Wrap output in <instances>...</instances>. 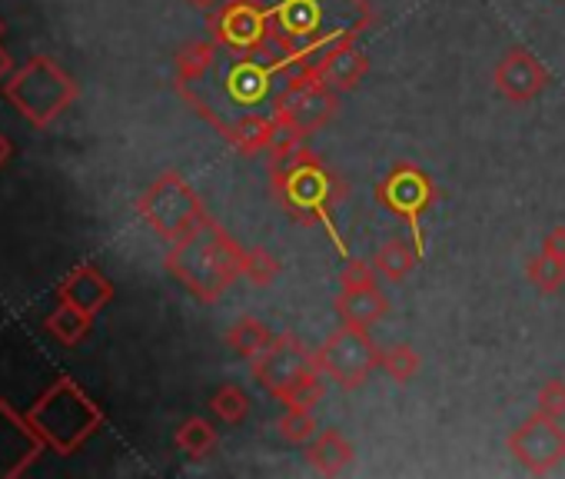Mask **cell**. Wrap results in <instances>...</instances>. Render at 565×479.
I'll return each instance as SVG.
<instances>
[{
	"label": "cell",
	"mask_w": 565,
	"mask_h": 479,
	"mask_svg": "<svg viewBox=\"0 0 565 479\" xmlns=\"http://www.w3.org/2000/svg\"><path fill=\"white\" fill-rule=\"evenodd\" d=\"M297 71L300 64L276 44L230 51L210 38L177 54V91L216 134H223L243 117L273 114L279 91Z\"/></svg>",
	"instance_id": "obj_1"
},
{
	"label": "cell",
	"mask_w": 565,
	"mask_h": 479,
	"mask_svg": "<svg viewBox=\"0 0 565 479\" xmlns=\"http://www.w3.org/2000/svg\"><path fill=\"white\" fill-rule=\"evenodd\" d=\"M269 21V41L300 67H313L323 54L356 44L376 24L370 0H256Z\"/></svg>",
	"instance_id": "obj_2"
},
{
	"label": "cell",
	"mask_w": 565,
	"mask_h": 479,
	"mask_svg": "<svg viewBox=\"0 0 565 479\" xmlns=\"http://www.w3.org/2000/svg\"><path fill=\"white\" fill-rule=\"evenodd\" d=\"M266 177L269 190L300 226H323L333 240V247L347 257L343 236L337 226V206L347 193L340 173L317 157L303 140L282 134L266 150Z\"/></svg>",
	"instance_id": "obj_3"
},
{
	"label": "cell",
	"mask_w": 565,
	"mask_h": 479,
	"mask_svg": "<svg viewBox=\"0 0 565 479\" xmlns=\"http://www.w3.org/2000/svg\"><path fill=\"white\" fill-rule=\"evenodd\" d=\"M246 251L213 220H200L167 251L170 277L200 304H216L243 277Z\"/></svg>",
	"instance_id": "obj_4"
},
{
	"label": "cell",
	"mask_w": 565,
	"mask_h": 479,
	"mask_svg": "<svg viewBox=\"0 0 565 479\" xmlns=\"http://www.w3.org/2000/svg\"><path fill=\"white\" fill-rule=\"evenodd\" d=\"M28 419L47 439V446L61 456H74L100 426L104 409L84 393V386L71 376H61L44 396L31 406Z\"/></svg>",
	"instance_id": "obj_5"
},
{
	"label": "cell",
	"mask_w": 565,
	"mask_h": 479,
	"mask_svg": "<svg viewBox=\"0 0 565 479\" xmlns=\"http://www.w3.org/2000/svg\"><path fill=\"white\" fill-rule=\"evenodd\" d=\"M4 97L34 127H51L77 100V84H74V77L61 64H54L51 57L38 54L21 71H14L8 77Z\"/></svg>",
	"instance_id": "obj_6"
},
{
	"label": "cell",
	"mask_w": 565,
	"mask_h": 479,
	"mask_svg": "<svg viewBox=\"0 0 565 479\" xmlns=\"http://www.w3.org/2000/svg\"><path fill=\"white\" fill-rule=\"evenodd\" d=\"M337 110H340V91L320 81L310 67H300L273 104V117L279 130L303 143L313 134H320L337 117Z\"/></svg>",
	"instance_id": "obj_7"
},
{
	"label": "cell",
	"mask_w": 565,
	"mask_h": 479,
	"mask_svg": "<svg viewBox=\"0 0 565 479\" xmlns=\"http://www.w3.org/2000/svg\"><path fill=\"white\" fill-rule=\"evenodd\" d=\"M137 213L143 216V223L167 244L180 240L183 233H190L200 220H206V206L200 200V193L186 183L183 173L167 170L160 173L137 200Z\"/></svg>",
	"instance_id": "obj_8"
},
{
	"label": "cell",
	"mask_w": 565,
	"mask_h": 479,
	"mask_svg": "<svg viewBox=\"0 0 565 479\" xmlns=\"http://www.w3.org/2000/svg\"><path fill=\"white\" fill-rule=\"evenodd\" d=\"M376 203L386 206L399 223L409 226V240L419 257H426V233H423V216L426 210L436 203V183L433 177L409 163V160H399L393 163V170L376 183Z\"/></svg>",
	"instance_id": "obj_9"
},
{
	"label": "cell",
	"mask_w": 565,
	"mask_h": 479,
	"mask_svg": "<svg viewBox=\"0 0 565 479\" xmlns=\"http://www.w3.org/2000/svg\"><path fill=\"white\" fill-rule=\"evenodd\" d=\"M317 350H310L297 333H279L269 340V347L253 360V376L263 393H269L276 403L287 400L297 386H303L310 376H317Z\"/></svg>",
	"instance_id": "obj_10"
},
{
	"label": "cell",
	"mask_w": 565,
	"mask_h": 479,
	"mask_svg": "<svg viewBox=\"0 0 565 479\" xmlns=\"http://www.w3.org/2000/svg\"><path fill=\"white\" fill-rule=\"evenodd\" d=\"M380 366V347L373 343L366 327H340L317 350V370L330 376L340 390H360Z\"/></svg>",
	"instance_id": "obj_11"
},
{
	"label": "cell",
	"mask_w": 565,
	"mask_h": 479,
	"mask_svg": "<svg viewBox=\"0 0 565 479\" xmlns=\"http://www.w3.org/2000/svg\"><path fill=\"white\" fill-rule=\"evenodd\" d=\"M505 446H509L512 459L535 476H545L565 462V429L558 419H552L545 413H532L529 419H522L509 433Z\"/></svg>",
	"instance_id": "obj_12"
},
{
	"label": "cell",
	"mask_w": 565,
	"mask_h": 479,
	"mask_svg": "<svg viewBox=\"0 0 565 479\" xmlns=\"http://www.w3.org/2000/svg\"><path fill=\"white\" fill-rule=\"evenodd\" d=\"M210 38L230 51H259L269 41V21L256 0H223L216 11H210Z\"/></svg>",
	"instance_id": "obj_13"
},
{
	"label": "cell",
	"mask_w": 565,
	"mask_h": 479,
	"mask_svg": "<svg viewBox=\"0 0 565 479\" xmlns=\"http://www.w3.org/2000/svg\"><path fill=\"white\" fill-rule=\"evenodd\" d=\"M47 449V439L0 396V479H21Z\"/></svg>",
	"instance_id": "obj_14"
},
{
	"label": "cell",
	"mask_w": 565,
	"mask_h": 479,
	"mask_svg": "<svg viewBox=\"0 0 565 479\" xmlns=\"http://www.w3.org/2000/svg\"><path fill=\"white\" fill-rule=\"evenodd\" d=\"M492 84L509 104H532L535 97H542L548 91L552 77L532 51L509 47L492 71Z\"/></svg>",
	"instance_id": "obj_15"
},
{
	"label": "cell",
	"mask_w": 565,
	"mask_h": 479,
	"mask_svg": "<svg viewBox=\"0 0 565 479\" xmlns=\"http://www.w3.org/2000/svg\"><path fill=\"white\" fill-rule=\"evenodd\" d=\"M57 297L67 300V304H74V307H81L84 313L97 317V313L114 300V284H110L94 264H84V267H77L71 277L61 280Z\"/></svg>",
	"instance_id": "obj_16"
},
{
	"label": "cell",
	"mask_w": 565,
	"mask_h": 479,
	"mask_svg": "<svg viewBox=\"0 0 565 479\" xmlns=\"http://www.w3.org/2000/svg\"><path fill=\"white\" fill-rule=\"evenodd\" d=\"M310 71L320 81H327L333 91L347 94V91H356L363 84V77L370 74V61H366V54L356 44H343V47L323 54Z\"/></svg>",
	"instance_id": "obj_17"
},
{
	"label": "cell",
	"mask_w": 565,
	"mask_h": 479,
	"mask_svg": "<svg viewBox=\"0 0 565 479\" xmlns=\"http://www.w3.org/2000/svg\"><path fill=\"white\" fill-rule=\"evenodd\" d=\"M390 313V297L380 290V284H363V287H340L337 297V317L347 327H373Z\"/></svg>",
	"instance_id": "obj_18"
},
{
	"label": "cell",
	"mask_w": 565,
	"mask_h": 479,
	"mask_svg": "<svg viewBox=\"0 0 565 479\" xmlns=\"http://www.w3.org/2000/svg\"><path fill=\"white\" fill-rule=\"evenodd\" d=\"M220 137H223L236 153L256 157V153H266V150L282 137V130H279V124H276L273 114H253V117H243V120L230 124Z\"/></svg>",
	"instance_id": "obj_19"
},
{
	"label": "cell",
	"mask_w": 565,
	"mask_h": 479,
	"mask_svg": "<svg viewBox=\"0 0 565 479\" xmlns=\"http://www.w3.org/2000/svg\"><path fill=\"white\" fill-rule=\"evenodd\" d=\"M307 462L323 476H337L353 462V443L340 429H323L307 443Z\"/></svg>",
	"instance_id": "obj_20"
},
{
	"label": "cell",
	"mask_w": 565,
	"mask_h": 479,
	"mask_svg": "<svg viewBox=\"0 0 565 479\" xmlns=\"http://www.w3.org/2000/svg\"><path fill=\"white\" fill-rule=\"evenodd\" d=\"M419 260H423V257L416 254L413 240L390 236L386 244L380 247V254H376L373 267H376V274H380L383 280H390V284H403V280L416 270V264H419Z\"/></svg>",
	"instance_id": "obj_21"
},
{
	"label": "cell",
	"mask_w": 565,
	"mask_h": 479,
	"mask_svg": "<svg viewBox=\"0 0 565 479\" xmlns=\"http://www.w3.org/2000/svg\"><path fill=\"white\" fill-rule=\"evenodd\" d=\"M90 327H94V317H90V313H84L81 307L67 304V300H61V304H57V310L47 317V333H51V337H57L64 347H77V343H84V340H87V333H90Z\"/></svg>",
	"instance_id": "obj_22"
},
{
	"label": "cell",
	"mask_w": 565,
	"mask_h": 479,
	"mask_svg": "<svg viewBox=\"0 0 565 479\" xmlns=\"http://www.w3.org/2000/svg\"><path fill=\"white\" fill-rule=\"evenodd\" d=\"M269 330L256 320V317H239L230 330H226V347L239 356V360H256L266 347H269Z\"/></svg>",
	"instance_id": "obj_23"
},
{
	"label": "cell",
	"mask_w": 565,
	"mask_h": 479,
	"mask_svg": "<svg viewBox=\"0 0 565 479\" xmlns=\"http://www.w3.org/2000/svg\"><path fill=\"white\" fill-rule=\"evenodd\" d=\"M173 443H177V449L186 453L190 459H206V456L216 449L220 436H216L213 423H206L203 416H190L186 423H180Z\"/></svg>",
	"instance_id": "obj_24"
},
{
	"label": "cell",
	"mask_w": 565,
	"mask_h": 479,
	"mask_svg": "<svg viewBox=\"0 0 565 479\" xmlns=\"http://www.w3.org/2000/svg\"><path fill=\"white\" fill-rule=\"evenodd\" d=\"M210 409L216 419L236 426L249 416V396L236 386V383H223L213 396H210Z\"/></svg>",
	"instance_id": "obj_25"
},
{
	"label": "cell",
	"mask_w": 565,
	"mask_h": 479,
	"mask_svg": "<svg viewBox=\"0 0 565 479\" xmlns=\"http://www.w3.org/2000/svg\"><path fill=\"white\" fill-rule=\"evenodd\" d=\"M529 284L542 294H558L565 287V260L542 251L529 260Z\"/></svg>",
	"instance_id": "obj_26"
},
{
	"label": "cell",
	"mask_w": 565,
	"mask_h": 479,
	"mask_svg": "<svg viewBox=\"0 0 565 479\" xmlns=\"http://www.w3.org/2000/svg\"><path fill=\"white\" fill-rule=\"evenodd\" d=\"M380 370H386V376L396 383H409L419 373V353L409 343H393L380 350Z\"/></svg>",
	"instance_id": "obj_27"
},
{
	"label": "cell",
	"mask_w": 565,
	"mask_h": 479,
	"mask_svg": "<svg viewBox=\"0 0 565 479\" xmlns=\"http://www.w3.org/2000/svg\"><path fill=\"white\" fill-rule=\"evenodd\" d=\"M279 436L287 439L290 446H307L313 436H317V419H313V409H287L276 423Z\"/></svg>",
	"instance_id": "obj_28"
},
{
	"label": "cell",
	"mask_w": 565,
	"mask_h": 479,
	"mask_svg": "<svg viewBox=\"0 0 565 479\" xmlns=\"http://www.w3.org/2000/svg\"><path fill=\"white\" fill-rule=\"evenodd\" d=\"M279 260L269 254V251H263V247H253V251H246V257H243V277L253 284V287H269L276 277H279Z\"/></svg>",
	"instance_id": "obj_29"
},
{
	"label": "cell",
	"mask_w": 565,
	"mask_h": 479,
	"mask_svg": "<svg viewBox=\"0 0 565 479\" xmlns=\"http://www.w3.org/2000/svg\"><path fill=\"white\" fill-rule=\"evenodd\" d=\"M535 413H545L552 419L565 416V380H545L535 393Z\"/></svg>",
	"instance_id": "obj_30"
},
{
	"label": "cell",
	"mask_w": 565,
	"mask_h": 479,
	"mask_svg": "<svg viewBox=\"0 0 565 479\" xmlns=\"http://www.w3.org/2000/svg\"><path fill=\"white\" fill-rule=\"evenodd\" d=\"M320 376L323 373H317L303 386H297L287 400H282V406H287V409H317V403H323V393H327V386H323Z\"/></svg>",
	"instance_id": "obj_31"
},
{
	"label": "cell",
	"mask_w": 565,
	"mask_h": 479,
	"mask_svg": "<svg viewBox=\"0 0 565 479\" xmlns=\"http://www.w3.org/2000/svg\"><path fill=\"white\" fill-rule=\"evenodd\" d=\"M376 267L360 260V257H347L343 270H340V287H363V284H376Z\"/></svg>",
	"instance_id": "obj_32"
},
{
	"label": "cell",
	"mask_w": 565,
	"mask_h": 479,
	"mask_svg": "<svg viewBox=\"0 0 565 479\" xmlns=\"http://www.w3.org/2000/svg\"><path fill=\"white\" fill-rule=\"evenodd\" d=\"M542 251H545V254H555V257H562V260H565V226H552V230L545 233Z\"/></svg>",
	"instance_id": "obj_33"
},
{
	"label": "cell",
	"mask_w": 565,
	"mask_h": 479,
	"mask_svg": "<svg viewBox=\"0 0 565 479\" xmlns=\"http://www.w3.org/2000/svg\"><path fill=\"white\" fill-rule=\"evenodd\" d=\"M11 74H14V57L4 47H0V81H8Z\"/></svg>",
	"instance_id": "obj_34"
},
{
	"label": "cell",
	"mask_w": 565,
	"mask_h": 479,
	"mask_svg": "<svg viewBox=\"0 0 565 479\" xmlns=\"http://www.w3.org/2000/svg\"><path fill=\"white\" fill-rule=\"evenodd\" d=\"M11 157H14V147H11V140L4 134H0V167H4Z\"/></svg>",
	"instance_id": "obj_35"
},
{
	"label": "cell",
	"mask_w": 565,
	"mask_h": 479,
	"mask_svg": "<svg viewBox=\"0 0 565 479\" xmlns=\"http://www.w3.org/2000/svg\"><path fill=\"white\" fill-rule=\"evenodd\" d=\"M190 8H196V11H216L223 0H186Z\"/></svg>",
	"instance_id": "obj_36"
},
{
	"label": "cell",
	"mask_w": 565,
	"mask_h": 479,
	"mask_svg": "<svg viewBox=\"0 0 565 479\" xmlns=\"http://www.w3.org/2000/svg\"><path fill=\"white\" fill-rule=\"evenodd\" d=\"M0 38H4V21H0Z\"/></svg>",
	"instance_id": "obj_37"
}]
</instances>
